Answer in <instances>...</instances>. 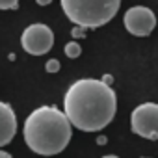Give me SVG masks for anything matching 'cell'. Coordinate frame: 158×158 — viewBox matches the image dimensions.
<instances>
[{"label":"cell","instance_id":"1","mask_svg":"<svg viewBox=\"0 0 158 158\" xmlns=\"http://www.w3.org/2000/svg\"><path fill=\"white\" fill-rule=\"evenodd\" d=\"M117 114V95L114 88L97 78H80L69 86L63 97V115L84 132H99L112 123Z\"/></svg>","mask_w":158,"mask_h":158},{"label":"cell","instance_id":"2","mask_svg":"<svg viewBox=\"0 0 158 158\" xmlns=\"http://www.w3.org/2000/svg\"><path fill=\"white\" fill-rule=\"evenodd\" d=\"M23 134L28 149L43 156H54L69 145L73 127L56 106H39L26 117Z\"/></svg>","mask_w":158,"mask_h":158},{"label":"cell","instance_id":"3","mask_svg":"<svg viewBox=\"0 0 158 158\" xmlns=\"http://www.w3.org/2000/svg\"><path fill=\"white\" fill-rule=\"evenodd\" d=\"M119 8V0H61V10L67 19L80 28L104 26L115 17Z\"/></svg>","mask_w":158,"mask_h":158},{"label":"cell","instance_id":"4","mask_svg":"<svg viewBox=\"0 0 158 158\" xmlns=\"http://www.w3.org/2000/svg\"><path fill=\"white\" fill-rule=\"evenodd\" d=\"M130 127L134 134L145 139L156 141L158 139V106L154 102H145L134 108L130 115Z\"/></svg>","mask_w":158,"mask_h":158},{"label":"cell","instance_id":"5","mask_svg":"<svg viewBox=\"0 0 158 158\" xmlns=\"http://www.w3.org/2000/svg\"><path fill=\"white\" fill-rule=\"evenodd\" d=\"M21 47L32 56H43L54 47V32L43 23L30 24L21 35Z\"/></svg>","mask_w":158,"mask_h":158},{"label":"cell","instance_id":"6","mask_svg":"<svg viewBox=\"0 0 158 158\" xmlns=\"http://www.w3.org/2000/svg\"><path fill=\"white\" fill-rule=\"evenodd\" d=\"M123 24L128 34L138 35V37H147V35H151V32L156 26V17L145 6H134V8L127 10V13L123 17Z\"/></svg>","mask_w":158,"mask_h":158},{"label":"cell","instance_id":"7","mask_svg":"<svg viewBox=\"0 0 158 158\" xmlns=\"http://www.w3.org/2000/svg\"><path fill=\"white\" fill-rule=\"evenodd\" d=\"M17 132V117L11 104L0 101V147H6Z\"/></svg>","mask_w":158,"mask_h":158},{"label":"cell","instance_id":"8","mask_svg":"<svg viewBox=\"0 0 158 158\" xmlns=\"http://www.w3.org/2000/svg\"><path fill=\"white\" fill-rule=\"evenodd\" d=\"M63 52H65L67 58L74 60V58H78V56L82 54V47H80V43H78V41H69V43H65Z\"/></svg>","mask_w":158,"mask_h":158},{"label":"cell","instance_id":"9","mask_svg":"<svg viewBox=\"0 0 158 158\" xmlns=\"http://www.w3.org/2000/svg\"><path fill=\"white\" fill-rule=\"evenodd\" d=\"M60 67H61V65H60V61H58L56 58L48 60V61H47V65H45L47 73H52V74H54V73H58V71H60Z\"/></svg>","mask_w":158,"mask_h":158},{"label":"cell","instance_id":"10","mask_svg":"<svg viewBox=\"0 0 158 158\" xmlns=\"http://www.w3.org/2000/svg\"><path fill=\"white\" fill-rule=\"evenodd\" d=\"M0 10H19V2H17V0H6V2H0Z\"/></svg>","mask_w":158,"mask_h":158},{"label":"cell","instance_id":"11","mask_svg":"<svg viewBox=\"0 0 158 158\" xmlns=\"http://www.w3.org/2000/svg\"><path fill=\"white\" fill-rule=\"evenodd\" d=\"M71 35H73L74 39H78V37H84V35H86V32H84V28L76 26V28H73V30H71Z\"/></svg>","mask_w":158,"mask_h":158},{"label":"cell","instance_id":"12","mask_svg":"<svg viewBox=\"0 0 158 158\" xmlns=\"http://www.w3.org/2000/svg\"><path fill=\"white\" fill-rule=\"evenodd\" d=\"M106 141H108L106 136H99V138H97V145H106Z\"/></svg>","mask_w":158,"mask_h":158},{"label":"cell","instance_id":"13","mask_svg":"<svg viewBox=\"0 0 158 158\" xmlns=\"http://www.w3.org/2000/svg\"><path fill=\"white\" fill-rule=\"evenodd\" d=\"M0 158H13L10 152H6V151H2V149H0Z\"/></svg>","mask_w":158,"mask_h":158},{"label":"cell","instance_id":"14","mask_svg":"<svg viewBox=\"0 0 158 158\" xmlns=\"http://www.w3.org/2000/svg\"><path fill=\"white\" fill-rule=\"evenodd\" d=\"M37 4H39V6H48L50 2H48V0H37Z\"/></svg>","mask_w":158,"mask_h":158},{"label":"cell","instance_id":"15","mask_svg":"<svg viewBox=\"0 0 158 158\" xmlns=\"http://www.w3.org/2000/svg\"><path fill=\"white\" fill-rule=\"evenodd\" d=\"M102 158H119V156H115V154H104Z\"/></svg>","mask_w":158,"mask_h":158}]
</instances>
